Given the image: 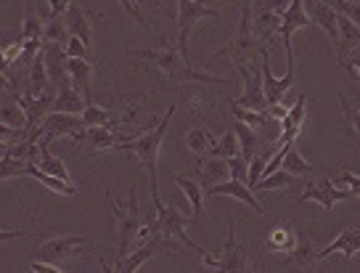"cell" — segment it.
Masks as SVG:
<instances>
[{"mask_svg":"<svg viewBox=\"0 0 360 273\" xmlns=\"http://www.w3.org/2000/svg\"><path fill=\"white\" fill-rule=\"evenodd\" d=\"M0 72L11 75V64H8V58H6V53H3V48H0Z\"/></svg>","mask_w":360,"mask_h":273,"instance_id":"9f6ffc18","label":"cell"},{"mask_svg":"<svg viewBox=\"0 0 360 273\" xmlns=\"http://www.w3.org/2000/svg\"><path fill=\"white\" fill-rule=\"evenodd\" d=\"M43 56H45V67H48V75H51V82L58 88V82H64L69 77L67 72V48L58 46V43H43Z\"/></svg>","mask_w":360,"mask_h":273,"instance_id":"603a6c76","label":"cell"},{"mask_svg":"<svg viewBox=\"0 0 360 273\" xmlns=\"http://www.w3.org/2000/svg\"><path fill=\"white\" fill-rule=\"evenodd\" d=\"M90 51L79 37H75V34H69V40H67V56H79V58H90Z\"/></svg>","mask_w":360,"mask_h":273,"instance_id":"7dc6e473","label":"cell"},{"mask_svg":"<svg viewBox=\"0 0 360 273\" xmlns=\"http://www.w3.org/2000/svg\"><path fill=\"white\" fill-rule=\"evenodd\" d=\"M0 160H3V157H0Z\"/></svg>","mask_w":360,"mask_h":273,"instance_id":"91938a15","label":"cell"},{"mask_svg":"<svg viewBox=\"0 0 360 273\" xmlns=\"http://www.w3.org/2000/svg\"><path fill=\"white\" fill-rule=\"evenodd\" d=\"M297 231H300V226H283V223H276V228L270 231L268 239H265V250L286 258V255L294 250V244H297Z\"/></svg>","mask_w":360,"mask_h":273,"instance_id":"d4e9b609","label":"cell"},{"mask_svg":"<svg viewBox=\"0 0 360 273\" xmlns=\"http://www.w3.org/2000/svg\"><path fill=\"white\" fill-rule=\"evenodd\" d=\"M289 6V0H262L257 6V40H270L273 34L278 32V24H281V13Z\"/></svg>","mask_w":360,"mask_h":273,"instance_id":"9a60e30c","label":"cell"},{"mask_svg":"<svg viewBox=\"0 0 360 273\" xmlns=\"http://www.w3.org/2000/svg\"><path fill=\"white\" fill-rule=\"evenodd\" d=\"M162 250H172L169 247V241L159 234V231H154L151 236H148L141 247H135L127 258H122V260H117V265H114L112 271H120V273H135V271H141L143 265H146L157 252H162Z\"/></svg>","mask_w":360,"mask_h":273,"instance_id":"9c48e42d","label":"cell"},{"mask_svg":"<svg viewBox=\"0 0 360 273\" xmlns=\"http://www.w3.org/2000/svg\"><path fill=\"white\" fill-rule=\"evenodd\" d=\"M72 3H75V0H48V6H51V13H53V16H64V11H67Z\"/></svg>","mask_w":360,"mask_h":273,"instance_id":"f5cc1de1","label":"cell"},{"mask_svg":"<svg viewBox=\"0 0 360 273\" xmlns=\"http://www.w3.org/2000/svg\"><path fill=\"white\" fill-rule=\"evenodd\" d=\"M11 88H13V80H11V75H6V72H0V93L11 91Z\"/></svg>","mask_w":360,"mask_h":273,"instance_id":"db71d44e","label":"cell"},{"mask_svg":"<svg viewBox=\"0 0 360 273\" xmlns=\"http://www.w3.org/2000/svg\"><path fill=\"white\" fill-rule=\"evenodd\" d=\"M307 13H310V22H315L323 32L331 37V43H334V48H337L339 43V11L334 8V6H328V3H323V0H310L307 3Z\"/></svg>","mask_w":360,"mask_h":273,"instance_id":"ac0fdd59","label":"cell"},{"mask_svg":"<svg viewBox=\"0 0 360 273\" xmlns=\"http://www.w3.org/2000/svg\"><path fill=\"white\" fill-rule=\"evenodd\" d=\"M56 88L51 82V75H48V67H45V56L43 51L34 56L32 67H30V77H27V96H40V93Z\"/></svg>","mask_w":360,"mask_h":273,"instance_id":"4316f807","label":"cell"},{"mask_svg":"<svg viewBox=\"0 0 360 273\" xmlns=\"http://www.w3.org/2000/svg\"><path fill=\"white\" fill-rule=\"evenodd\" d=\"M133 56L138 58H148L154 61L157 69L167 77L172 85H183V82H202V85H231L228 77H220V75H207V72H199L186 64V56L180 53V48L172 43V40H165L162 48H151V51H130Z\"/></svg>","mask_w":360,"mask_h":273,"instance_id":"6da1fadb","label":"cell"},{"mask_svg":"<svg viewBox=\"0 0 360 273\" xmlns=\"http://www.w3.org/2000/svg\"><path fill=\"white\" fill-rule=\"evenodd\" d=\"M236 154H241V151H238L236 130L231 127V130H225L223 136L217 138V144H214V148H212V157H223V160H228V157H236Z\"/></svg>","mask_w":360,"mask_h":273,"instance_id":"60d3db41","label":"cell"},{"mask_svg":"<svg viewBox=\"0 0 360 273\" xmlns=\"http://www.w3.org/2000/svg\"><path fill=\"white\" fill-rule=\"evenodd\" d=\"M85 244H88V236H82V234L53 236V239L40 241V247H37V258H40V260L61 265V262L69 260V258H75V255H79V252H85Z\"/></svg>","mask_w":360,"mask_h":273,"instance_id":"ba28073f","label":"cell"},{"mask_svg":"<svg viewBox=\"0 0 360 273\" xmlns=\"http://www.w3.org/2000/svg\"><path fill=\"white\" fill-rule=\"evenodd\" d=\"M53 99H56V88L40 93V96H19V103H22L24 114H27V127H24L27 136L32 130H37V125L53 112Z\"/></svg>","mask_w":360,"mask_h":273,"instance_id":"4fadbf2b","label":"cell"},{"mask_svg":"<svg viewBox=\"0 0 360 273\" xmlns=\"http://www.w3.org/2000/svg\"><path fill=\"white\" fill-rule=\"evenodd\" d=\"M3 53H6V58H8V64H11V61H19V56H22V40L16 37L11 46L3 48Z\"/></svg>","mask_w":360,"mask_h":273,"instance_id":"816d5d0a","label":"cell"},{"mask_svg":"<svg viewBox=\"0 0 360 273\" xmlns=\"http://www.w3.org/2000/svg\"><path fill=\"white\" fill-rule=\"evenodd\" d=\"M289 109H292V106H289V103H283V101L281 103H268V114L273 117V120H278V122L289 114Z\"/></svg>","mask_w":360,"mask_h":273,"instance_id":"f907efd6","label":"cell"},{"mask_svg":"<svg viewBox=\"0 0 360 273\" xmlns=\"http://www.w3.org/2000/svg\"><path fill=\"white\" fill-rule=\"evenodd\" d=\"M186 144H188V148H191L193 154L204 157V154H212L214 144H217V136H214L207 125H196L186 133Z\"/></svg>","mask_w":360,"mask_h":273,"instance_id":"1f68e13d","label":"cell"},{"mask_svg":"<svg viewBox=\"0 0 360 273\" xmlns=\"http://www.w3.org/2000/svg\"><path fill=\"white\" fill-rule=\"evenodd\" d=\"M202 3H204V6H207V3H212V0H202ZM244 3H249V0H244Z\"/></svg>","mask_w":360,"mask_h":273,"instance_id":"680465c9","label":"cell"},{"mask_svg":"<svg viewBox=\"0 0 360 273\" xmlns=\"http://www.w3.org/2000/svg\"><path fill=\"white\" fill-rule=\"evenodd\" d=\"M117 3L122 6L124 11L130 13V19H135V22L141 24V27H146V30H148L146 16H143V11H141V0H117ZM154 3H159L162 8H167V6H165V0H154Z\"/></svg>","mask_w":360,"mask_h":273,"instance_id":"ee69618b","label":"cell"},{"mask_svg":"<svg viewBox=\"0 0 360 273\" xmlns=\"http://www.w3.org/2000/svg\"><path fill=\"white\" fill-rule=\"evenodd\" d=\"M19 236H22V231H3V228H0V241L19 239Z\"/></svg>","mask_w":360,"mask_h":273,"instance_id":"11a10c76","label":"cell"},{"mask_svg":"<svg viewBox=\"0 0 360 273\" xmlns=\"http://www.w3.org/2000/svg\"><path fill=\"white\" fill-rule=\"evenodd\" d=\"M88 106V99L72 85V80L58 82L56 99H53V112H67V114H82Z\"/></svg>","mask_w":360,"mask_h":273,"instance_id":"ffe728a7","label":"cell"},{"mask_svg":"<svg viewBox=\"0 0 360 273\" xmlns=\"http://www.w3.org/2000/svg\"><path fill=\"white\" fill-rule=\"evenodd\" d=\"M172 117H175V106H169L167 112H165V117H162L154 127L143 130L141 136L127 138L122 146H120V148H124V151H133L135 157L141 160V165H143V170L148 172V186H151L154 205H157V202H162V199H159L157 157H159V148H162V141H165V136H167V127H169V120H172Z\"/></svg>","mask_w":360,"mask_h":273,"instance_id":"7a4b0ae2","label":"cell"},{"mask_svg":"<svg viewBox=\"0 0 360 273\" xmlns=\"http://www.w3.org/2000/svg\"><path fill=\"white\" fill-rule=\"evenodd\" d=\"M304 120H307V96H297L294 106L289 109V114L281 120V136L276 138V148H286L289 144L297 141L300 130H302Z\"/></svg>","mask_w":360,"mask_h":273,"instance_id":"e0dca14e","label":"cell"},{"mask_svg":"<svg viewBox=\"0 0 360 273\" xmlns=\"http://www.w3.org/2000/svg\"><path fill=\"white\" fill-rule=\"evenodd\" d=\"M289 260L297 265V268H310L315 260H318V250H315V244L313 239L304 234L302 228L297 231V244H294V250L286 255Z\"/></svg>","mask_w":360,"mask_h":273,"instance_id":"f1b7e54d","label":"cell"},{"mask_svg":"<svg viewBox=\"0 0 360 273\" xmlns=\"http://www.w3.org/2000/svg\"><path fill=\"white\" fill-rule=\"evenodd\" d=\"M103 193H106V202H109L114 220H117V260H122V258H127L138 247V234L143 228V223H141V207H138V191L133 189L130 196H127V202L114 199L109 189H103Z\"/></svg>","mask_w":360,"mask_h":273,"instance_id":"3957f363","label":"cell"},{"mask_svg":"<svg viewBox=\"0 0 360 273\" xmlns=\"http://www.w3.org/2000/svg\"><path fill=\"white\" fill-rule=\"evenodd\" d=\"M64 22H67L69 34L79 37V40L93 51V37H96V30H93V22L88 19V13L82 11L77 3H72L67 11H64Z\"/></svg>","mask_w":360,"mask_h":273,"instance_id":"44dd1931","label":"cell"},{"mask_svg":"<svg viewBox=\"0 0 360 273\" xmlns=\"http://www.w3.org/2000/svg\"><path fill=\"white\" fill-rule=\"evenodd\" d=\"M328 255H342L345 260H352L355 255H360V228H349L345 226L339 231V236L326 250H318V258H328Z\"/></svg>","mask_w":360,"mask_h":273,"instance_id":"d6986e66","label":"cell"},{"mask_svg":"<svg viewBox=\"0 0 360 273\" xmlns=\"http://www.w3.org/2000/svg\"><path fill=\"white\" fill-rule=\"evenodd\" d=\"M85 127L79 114H67V112H51L43 122L37 125V130H32V138H45L48 144L58 141V138H77V133Z\"/></svg>","mask_w":360,"mask_h":273,"instance_id":"52a82bcc","label":"cell"},{"mask_svg":"<svg viewBox=\"0 0 360 273\" xmlns=\"http://www.w3.org/2000/svg\"><path fill=\"white\" fill-rule=\"evenodd\" d=\"M67 72L72 85L77 88L90 103V82H93V75H96V67L90 58H79V56H69L67 58Z\"/></svg>","mask_w":360,"mask_h":273,"instance_id":"7402d4cb","label":"cell"},{"mask_svg":"<svg viewBox=\"0 0 360 273\" xmlns=\"http://www.w3.org/2000/svg\"><path fill=\"white\" fill-rule=\"evenodd\" d=\"M0 122L16 127V130H24V127H27V114H24L22 103L11 101V99L0 103Z\"/></svg>","mask_w":360,"mask_h":273,"instance_id":"8d00e7d4","label":"cell"},{"mask_svg":"<svg viewBox=\"0 0 360 273\" xmlns=\"http://www.w3.org/2000/svg\"><path fill=\"white\" fill-rule=\"evenodd\" d=\"M281 167L286 172H292V175H313L315 167L310 165V162L304 160L302 154H300V148L294 146V144H289V148H286V154H283V162H281Z\"/></svg>","mask_w":360,"mask_h":273,"instance_id":"d590c367","label":"cell"},{"mask_svg":"<svg viewBox=\"0 0 360 273\" xmlns=\"http://www.w3.org/2000/svg\"><path fill=\"white\" fill-rule=\"evenodd\" d=\"M154 210H157V231L165 236V239L169 241V247L175 250L178 244H186V247H191L196 255H204L207 250H202L196 241L186 234V226H188V217L186 215H180V210H175V207H167V205H162V202H157L154 205Z\"/></svg>","mask_w":360,"mask_h":273,"instance_id":"277c9868","label":"cell"},{"mask_svg":"<svg viewBox=\"0 0 360 273\" xmlns=\"http://www.w3.org/2000/svg\"><path fill=\"white\" fill-rule=\"evenodd\" d=\"M6 154H8V144L0 138V157H6Z\"/></svg>","mask_w":360,"mask_h":273,"instance_id":"6f0895ef","label":"cell"},{"mask_svg":"<svg viewBox=\"0 0 360 273\" xmlns=\"http://www.w3.org/2000/svg\"><path fill=\"white\" fill-rule=\"evenodd\" d=\"M79 117H82L85 127H90V125H114V122H120V117H114L109 109L96 106V103H88V106H85V112L79 114Z\"/></svg>","mask_w":360,"mask_h":273,"instance_id":"ab89813d","label":"cell"},{"mask_svg":"<svg viewBox=\"0 0 360 273\" xmlns=\"http://www.w3.org/2000/svg\"><path fill=\"white\" fill-rule=\"evenodd\" d=\"M231 112L236 117L238 122H244V125L255 127V130H268L270 125V117L268 112H257V109H247V106H238L236 101H231Z\"/></svg>","mask_w":360,"mask_h":273,"instance_id":"836d02e7","label":"cell"},{"mask_svg":"<svg viewBox=\"0 0 360 273\" xmlns=\"http://www.w3.org/2000/svg\"><path fill=\"white\" fill-rule=\"evenodd\" d=\"M220 11L207 8L202 0H178V13H175V24H178V48L183 56H188V34L199 22L204 19H217Z\"/></svg>","mask_w":360,"mask_h":273,"instance_id":"5b68a950","label":"cell"},{"mask_svg":"<svg viewBox=\"0 0 360 273\" xmlns=\"http://www.w3.org/2000/svg\"><path fill=\"white\" fill-rule=\"evenodd\" d=\"M217 271H252L247 244H238L236 241V217H231L228 241H225L223 252H220V265H217Z\"/></svg>","mask_w":360,"mask_h":273,"instance_id":"7c38bea8","label":"cell"},{"mask_svg":"<svg viewBox=\"0 0 360 273\" xmlns=\"http://www.w3.org/2000/svg\"><path fill=\"white\" fill-rule=\"evenodd\" d=\"M339 67L347 69L349 75L355 77V80L360 82V48H355V51H349L345 58H339Z\"/></svg>","mask_w":360,"mask_h":273,"instance_id":"bcb514c9","label":"cell"},{"mask_svg":"<svg viewBox=\"0 0 360 273\" xmlns=\"http://www.w3.org/2000/svg\"><path fill=\"white\" fill-rule=\"evenodd\" d=\"M40 141V157H37V167L43 172H48V175H53V178H61V181H67V183H75L72 181V175H69V170H67V165L58 160V157H53L51 154V148H48V141L45 138H37Z\"/></svg>","mask_w":360,"mask_h":273,"instance_id":"83f0119b","label":"cell"},{"mask_svg":"<svg viewBox=\"0 0 360 273\" xmlns=\"http://www.w3.org/2000/svg\"><path fill=\"white\" fill-rule=\"evenodd\" d=\"M19 40H43V22H40V16H37L32 6H27V11H24Z\"/></svg>","mask_w":360,"mask_h":273,"instance_id":"f35d334b","label":"cell"},{"mask_svg":"<svg viewBox=\"0 0 360 273\" xmlns=\"http://www.w3.org/2000/svg\"><path fill=\"white\" fill-rule=\"evenodd\" d=\"M27 178H34V181H40L45 186V189H51V191L56 193H64V196H72V193H77V186L75 183H67L61 181V178H53V175H48V172H43L37 165H27Z\"/></svg>","mask_w":360,"mask_h":273,"instance_id":"d6a6232c","label":"cell"},{"mask_svg":"<svg viewBox=\"0 0 360 273\" xmlns=\"http://www.w3.org/2000/svg\"><path fill=\"white\" fill-rule=\"evenodd\" d=\"M297 183V175H292V172H286L283 167H278L276 172H270V175H262L259 178V183L252 189V191H278V189H289V186H294Z\"/></svg>","mask_w":360,"mask_h":273,"instance_id":"e575fe53","label":"cell"},{"mask_svg":"<svg viewBox=\"0 0 360 273\" xmlns=\"http://www.w3.org/2000/svg\"><path fill=\"white\" fill-rule=\"evenodd\" d=\"M339 103H342V112L347 117L349 127H352L355 136L360 138V101H349L347 96H339Z\"/></svg>","mask_w":360,"mask_h":273,"instance_id":"7bdbcfd3","label":"cell"},{"mask_svg":"<svg viewBox=\"0 0 360 273\" xmlns=\"http://www.w3.org/2000/svg\"><path fill=\"white\" fill-rule=\"evenodd\" d=\"M228 170H231V178H238V181H247L249 175V162L236 154V157H228Z\"/></svg>","mask_w":360,"mask_h":273,"instance_id":"f6af8a7d","label":"cell"},{"mask_svg":"<svg viewBox=\"0 0 360 273\" xmlns=\"http://www.w3.org/2000/svg\"><path fill=\"white\" fill-rule=\"evenodd\" d=\"M175 183H178V189L186 193V199H188V205H191L193 223H199L204 217V202H207V199H204V189L196 181L186 178V175H175Z\"/></svg>","mask_w":360,"mask_h":273,"instance_id":"f546056e","label":"cell"},{"mask_svg":"<svg viewBox=\"0 0 360 273\" xmlns=\"http://www.w3.org/2000/svg\"><path fill=\"white\" fill-rule=\"evenodd\" d=\"M259 67H262V91H265V101L268 103H281L286 99V93L292 91L294 85V72H286L283 77H273L268 64V53H259Z\"/></svg>","mask_w":360,"mask_h":273,"instance_id":"2e32d148","label":"cell"},{"mask_svg":"<svg viewBox=\"0 0 360 273\" xmlns=\"http://www.w3.org/2000/svg\"><path fill=\"white\" fill-rule=\"evenodd\" d=\"M310 24V13L304 8V0H289V6L281 13V24H278V32L286 48V72H294V51H292V37L297 30H304Z\"/></svg>","mask_w":360,"mask_h":273,"instance_id":"8992f818","label":"cell"},{"mask_svg":"<svg viewBox=\"0 0 360 273\" xmlns=\"http://www.w3.org/2000/svg\"><path fill=\"white\" fill-rule=\"evenodd\" d=\"M69 40V30L64 16H53L48 24H43V43H58V46L67 48Z\"/></svg>","mask_w":360,"mask_h":273,"instance_id":"74e56055","label":"cell"},{"mask_svg":"<svg viewBox=\"0 0 360 273\" xmlns=\"http://www.w3.org/2000/svg\"><path fill=\"white\" fill-rule=\"evenodd\" d=\"M196 170H199V175H202V189H210V186H214V183L228 181V178H231L228 160H223V157H212V154L199 157Z\"/></svg>","mask_w":360,"mask_h":273,"instance_id":"cb8c5ba5","label":"cell"},{"mask_svg":"<svg viewBox=\"0 0 360 273\" xmlns=\"http://www.w3.org/2000/svg\"><path fill=\"white\" fill-rule=\"evenodd\" d=\"M334 183L342 186V189H349L352 196H360V175H355V172H342Z\"/></svg>","mask_w":360,"mask_h":273,"instance_id":"c3c4849f","label":"cell"},{"mask_svg":"<svg viewBox=\"0 0 360 273\" xmlns=\"http://www.w3.org/2000/svg\"><path fill=\"white\" fill-rule=\"evenodd\" d=\"M30 271H34V273H61L64 268H58L56 262H48V260H32L30 262Z\"/></svg>","mask_w":360,"mask_h":273,"instance_id":"681fc988","label":"cell"},{"mask_svg":"<svg viewBox=\"0 0 360 273\" xmlns=\"http://www.w3.org/2000/svg\"><path fill=\"white\" fill-rule=\"evenodd\" d=\"M217 193H223V196H233V199H238L241 205L252 207V210H255V212H259V215H268V212H265V207H262L257 202L255 191L249 189L247 181H238V178H228V181L214 183V186H210V189H204V199H207V196H217Z\"/></svg>","mask_w":360,"mask_h":273,"instance_id":"8fae6325","label":"cell"},{"mask_svg":"<svg viewBox=\"0 0 360 273\" xmlns=\"http://www.w3.org/2000/svg\"><path fill=\"white\" fill-rule=\"evenodd\" d=\"M349 196H352L349 189H342L334 181L323 178V181L307 183L304 191L300 193V202H315V205H321L323 210L331 212V207L337 205V202H342V199H349Z\"/></svg>","mask_w":360,"mask_h":273,"instance_id":"30bf717a","label":"cell"},{"mask_svg":"<svg viewBox=\"0 0 360 273\" xmlns=\"http://www.w3.org/2000/svg\"><path fill=\"white\" fill-rule=\"evenodd\" d=\"M127 138H130V136L114 133L112 125H90V127H82L75 141L88 144L93 151H109V148H120Z\"/></svg>","mask_w":360,"mask_h":273,"instance_id":"5bb4252c","label":"cell"},{"mask_svg":"<svg viewBox=\"0 0 360 273\" xmlns=\"http://www.w3.org/2000/svg\"><path fill=\"white\" fill-rule=\"evenodd\" d=\"M339 43H337V56L345 58L349 51H355L360 48V27L352 19H349L347 13H339Z\"/></svg>","mask_w":360,"mask_h":273,"instance_id":"484cf974","label":"cell"},{"mask_svg":"<svg viewBox=\"0 0 360 273\" xmlns=\"http://www.w3.org/2000/svg\"><path fill=\"white\" fill-rule=\"evenodd\" d=\"M270 157H273L270 151H262V148H259L257 154L249 160V175H247L249 189H255V186L259 183V178H262V172H265V165H268Z\"/></svg>","mask_w":360,"mask_h":273,"instance_id":"b9f144b4","label":"cell"},{"mask_svg":"<svg viewBox=\"0 0 360 273\" xmlns=\"http://www.w3.org/2000/svg\"><path fill=\"white\" fill-rule=\"evenodd\" d=\"M233 130H236V138H238V151H241V157L244 160H252L255 154H257L259 148H262V138H259V130L255 127L244 125V122H233Z\"/></svg>","mask_w":360,"mask_h":273,"instance_id":"4dcf8cb0","label":"cell"}]
</instances>
